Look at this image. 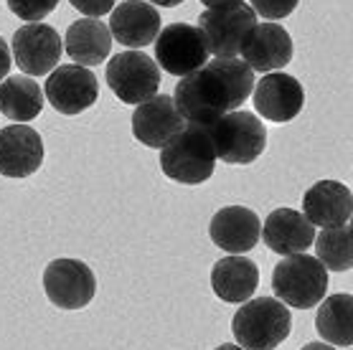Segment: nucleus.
I'll list each match as a JSON object with an SVG mask.
<instances>
[{
	"label": "nucleus",
	"mask_w": 353,
	"mask_h": 350,
	"mask_svg": "<svg viewBox=\"0 0 353 350\" xmlns=\"http://www.w3.org/2000/svg\"><path fill=\"white\" fill-rule=\"evenodd\" d=\"M43 92H46V99L54 110L66 114V117H77L97 102L99 84H97L94 74L84 66L64 64L48 74Z\"/></svg>",
	"instance_id": "nucleus-10"
},
{
	"label": "nucleus",
	"mask_w": 353,
	"mask_h": 350,
	"mask_svg": "<svg viewBox=\"0 0 353 350\" xmlns=\"http://www.w3.org/2000/svg\"><path fill=\"white\" fill-rule=\"evenodd\" d=\"M43 163V140L28 125H8L0 130V175L28 178Z\"/></svg>",
	"instance_id": "nucleus-16"
},
{
	"label": "nucleus",
	"mask_w": 353,
	"mask_h": 350,
	"mask_svg": "<svg viewBox=\"0 0 353 350\" xmlns=\"http://www.w3.org/2000/svg\"><path fill=\"white\" fill-rule=\"evenodd\" d=\"M206 8H216V6H226V3H241V0H201Z\"/></svg>",
	"instance_id": "nucleus-30"
},
{
	"label": "nucleus",
	"mask_w": 353,
	"mask_h": 350,
	"mask_svg": "<svg viewBox=\"0 0 353 350\" xmlns=\"http://www.w3.org/2000/svg\"><path fill=\"white\" fill-rule=\"evenodd\" d=\"M74 8L84 13V18H102L107 13H112L117 0H69Z\"/></svg>",
	"instance_id": "nucleus-27"
},
{
	"label": "nucleus",
	"mask_w": 353,
	"mask_h": 350,
	"mask_svg": "<svg viewBox=\"0 0 353 350\" xmlns=\"http://www.w3.org/2000/svg\"><path fill=\"white\" fill-rule=\"evenodd\" d=\"M262 223L259 216L247 206L219 208L209 223V236L226 254H247L259 244Z\"/></svg>",
	"instance_id": "nucleus-15"
},
{
	"label": "nucleus",
	"mask_w": 353,
	"mask_h": 350,
	"mask_svg": "<svg viewBox=\"0 0 353 350\" xmlns=\"http://www.w3.org/2000/svg\"><path fill=\"white\" fill-rule=\"evenodd\" d=\"M112 41L125 48H143L153 43L161 33V13L145 0H125L110 16Z\"/></svg>",
	"instance_id": "nucleus-17"
},
{
	"label": "nucleus",
	"mask_w": 353,
	"mask_h": 350,
	"mask_svg": "<svg viewBox=\"0 0 353 350\" xmlns=\"http://www.w3.org/2000/svg\"><path fill=\"white\" fill-rule=\"evenodd\" d=\"M216 350H244V348H239V345H232V342H226V345H219Z\"/></svg>",
	"instance_id": "nucleus-32"
},
{
	"label": "nucleus",
	"mask_w": 353,
	"mask_h": 350,
	"mask_svg": "<svg viewBox=\"0 0 353 350\" xmlns=\"http://www.w3.org/2000/svg\"><path fill=\"white\" fill-rule=\"evenodd\" d=\"M239 54L241 61L252 72H280L292 61L295 46L282 25L267 21V23H257L247 33Z\"/></svg>",
	"instance_id": "nucleus-12"
},
{
	"label": "nucleus",
	"mask_w": 353,
	"mask_h": 350,
	"mask_svg": "<svg viewBox=\"0 0 353 350\" xmlns=\"http://www.w3.org/2000/svg\"><path fill=\"white\" fill-rule=\"evenodd\" d=\"M209 137L216 152V160L229 165H249L265 152L267 130L257 114L234 110L209 125Z\"/></svg>",
	"instance_id": "nucleus-5"
},
{
	"label": "nucleus",
	"mask_w": 353,
	"mask_h": 350,
	"mask_svg": "<svg viewBox=\"0 0 353 350\" xmlns=\"http://www.w3.org/2000/svg\"><path fill=\"white\" fill-rule=\"evenodd\" d=\"M257 25V13L249 3H226L216 8H206L199 16L196 28L201 31L209 54L216 59H236L247 33Z\"/></svg>",
	"instance_id": "nucleus-6"
},
{
	"label": "nucleus",
	"mask_w": 353,
	"mask_h": 350,
	"mask_svg": "<svg viewBox=\"0 0 353 350\" xmlns=\"http://www.w3.org/2000/svg\"><path fill=\"white\" fill-rule=\"evenodd\" d=\"M292 318L274 297H254L241 305L232 320L234 340L244 350H274L288 340Z\"/></svg>",
	"instance_id": "nucleus-2"
},
{
	"label": "nucleus",
	"mask_w": 353,
	"mask_h": 350,
	"mask_svg": "<svg viewBox=\"0 0 353 350\" xmlns=\"http://www.w3.org/2000/svg\"><path fill=\"white\" fill-rule=\"evenodd\" d=\"M272 289L285 307L310 310L328 292V269L315 256L290 254L274 267Z\"/></svg>",
	"instance_id": "nucleus-4"
},
{
	"label": "nucleus",
	"mask_w": 353,
	"mask_h": 350,
	"mask_svg": "<svg viewBox=\"0 0 353 350\" xmlns=\"http://www.w3.org/2000/svg\"><path fill=\"white\" fill-rule=\"evenodd\" d=\"M105 76L112 94L125 104H143L161 89V66L155 59L130 48L110 59Z\"/></svg>",
	"instance_id": "nucleus-7"
},
{
	"label": "nucleus",
	"mask_w": 353,
	"mask_h": 350,
	"mask_svg": "<svg viewBox=\"0 0 353 350\" xmlns=\"http://www.w3.org/2000/svg\"><path fill=\"white\" fill-rule=\"evenodd\" d=\"M351 226H333L315 234V259L330 271H348L353 267Z\"/></svg>",
	"instance_id": "nucleus-24"
},
{
	"label": "nucleus",
	"mask_w": 353,
	"mask_h": 350,
	"mask_svg": "<svg viewBox=\"0 0 353 350\" xmlns=\"http://www.w3.org/2000/svg\"><path fill=\"white\" fill-rule=\"evenodd\" d=\"M61 36L57 28L46 23H26L13 33L10 54L16 56V64L23 74L41 76L51 74L61 59Z\"/></svg>",
	"instance_id": "nucleus-11"
},
{
	"label": "nucleus",
	"mask_w": 353,
	"mask_h": 350,
	"mask_svg": "<svg viewBox=\"0 0 353 350\" xmlns=\"http://www.w3.org/2000/svg\"><path fill=\"white\" fill-rule=\"evenodd\" d=\"M315 327L328 345L351 348L353 345V297L348 292L323 297Z\"/></svg>",
	"instance_id": "nucleus-23"
},
{
	"label": "nucleus",
	"mask_w": 353,
	"mask_h": 350,
	"mask_svg": "<svg viewBox=\"0 0 353 350\" xmlns=\"http://www.w3.org/2000/svg\"><path fill=\"white\" fill-rule=\"evenodd\" d=\"M57 6L59 0H8V8L26 23H41Z\"/></svg>",
	"instance_id": "nucleus-25"
},
{
	"label": "nucleus",
	"mask_w": 353,
	"mask_h": 350,
	"mask_svg": "<svg viewBox=\"0 0 353 350\" xmlns=\"http://www.w3.org/2000/svg\"><path fill=\"white\" fill-rule=\"evenodd\" d=\"M353 214V196L351 188L338 181H321L310 185L303 196V216L313 226L333 229L345 226Z\"/></svg>",
	"instance_id": "nucleus-19"
},
{
	"label": "nucleus",
	"mask_w": 353,
	"mask_h": 350,
	"mask_svg": "<svg viewBox=\"0 0 353 350\" xmlns=\"http://www.w3.org/2000/svg\"><path fill=\"white\" fill-rule=\"evenodd\" d=\"M10 64H13V59H10L8 41L0 36V81H3L10 74Z\"/></svg>",
	"instance_id": "nucleus-28"
},
{
	"label": "nucleus",
	"mask_w": 353,
	"mask_h": 350,
	"mask_svg": "<svg viewBox=\"0 0 353 350\" xmlns=\"http://www.w3.org/2000/svg\"><path fill=\"white\" fill-rule=\"evenodd\" d=\"M211 287L224 302H247L259 287V267L249 256L229 254L214 264Z\"/></svg>",
	"instance_id": "nucleus-20"
},
{
	"label": "nucleus",
	"mask_w": 353,
	"mask_h": 350,
	"mask_svg": "<svg viewBox=\"0 0 353 350\" xmlns=\"http://www.w3.org/2000/svg\"><path fill=\"white\" fill-rule=\"evenodd\" d=\"M43 110V94L39 81L31 76H8L0 81V114L18 125H28Z\"/></svg>",
	"instance_id": "nucleus-22"
},
{
	"label": "nucleus",
	"mask_w": 353,
	"mask_h": 350,
	"mask_svg": "<svg viewBox=\"0 0 353 350\" xmlns=\"http://www.w3.org/2000/svg\"><path fill=\"white\" fill-rule=\"evenodd\" d=\"M254 89V72L241 59H211L181 76L173 94L178 114L188 125L209 127L219 117L239 110Z\"/></svg>",
	"instance_id": "nucleus-1"
},
{
	"label": "nucleus",
	"mask_w": 353,
	"mask_h": 350,
	"mask_svg": "<svg viewBox=\"0 0 353 350\" xmlns=\"http://www.w3.org/2000/svg\"><path fill=\"white\" fill-rule=\"evenodd\" d=\"M300 6V0H252V10L267 21H280L292 16V10Z\"/></svg>",
	"instance_id": "nucleus-26"
},
{
	"label": "nucleus",
	"mask_w": 353,
	"mask_h": 350,
	"mask_svg": "<svg viewBox=\"0 0 353 350\" xmlns=\"http://www.w3.org/2000/svg\"><path fill=\"white\" fill-rule=\"evenodd\" d=\"M303 350H336L333 345H328V342H307Z\"/></svg>",
	"instance_id": "nucleus-31"
},
{
	"label": "nucleus",
	"mask_w": 353,
	"mask_h": 350,
	"mask_svg": "<svg viewBox=\"0 0 353 350\" xmlns=\"http://www.w3.org/2000/svg\"><path fill=\"white\" fill-rule=\"evenodd\" d=\"M209 61V48L191 23H170L155 39V64L173 76H188Z\"/></svg>",
	"instance_id": "nucleus-9"
},
{
	"label": "nucleus",
	"mask_w": 353,
	"mask_h": 350,
	"mask_svg": "<svg viewBox=\"0 0 353 350\" xmlns=\"http://www.w3.org/2000/svg\"><path fill=\"white\" fill-rule=\"evenodd\" d=\"M305 89L292 74L270 72L254 87V110L270 122H292L303 112Z\"/></svg>",
	"instance_id": "nucleus-13"
},
{
	"label": "nucleus",
	"mask_w": 353,
	"mask_h": 350,
	"mask_svg": "<svg viewBox=\"0 0 353 350\" xmlns=\"http://www.w3.org/2000/svg\"><path fill=\"white\" fill-rule=\"evenodd\" d=\"M66 54L79 66H99L112 51V33L99 18H79L69 25L64 39Z\"/></svg>",
	"instance_id": "nucleus-21"
},
{
	"label": "nucleus",
	"mask_w": 353,
	"mask_h": 350,
	"mask_svg": "<svg viewBox=\"0 0 353 350\" xmlns=\"http://www.w3.org/2000/svg\"><path fill=\"white\" fill-rule=\"evenodd\" d=\"M145 3H150V6H161V8H176V6H181L183 0H145Z\"/></svg>",
	"instance_id": "nucleus-29"
},
{
	"label": "nucleus",
	"mask_w": 353,
	"mask_h": 350,
	"mask_svg": "<svg viewBox=\"0 0 353 350\" xmlns=\"http://www.w3.org/2000/svg\"><path fill=\"white\" fill-rule=\"evenodd\" d=\"M43 289L51 305L61 310H84L97 295V277L89 264L61 256L54 259L43 271Z\"/></svg>",
	"instance_id": "nucleus-8"
},
{
	"label": "nucleus",
	"mask_w": 353,
	"mask_h": 350,
	"mask_svg": "<svg viewBox=\"0 0 353 350\" xmlns=\"http://www.w3.org/2000/svg\"><path fill=\"white\" fill-rule=\"evenodd\" d=\"M183 117L178 114L173 96L155 94L148 102L137 104L135 114H132V135L137 143L148 145V147H165L173 137L183 130Z\"/></svg>",
	"instance_id": "nucleus-14"
},
{
	"label": "nucleus",
	"mask_w": 353,
	"mask_h": 350,
	"mask_svg": "<svg viewBox=\"0 0 353 350\" xmlns=\"http://www.w3.org/2000/svg\"><path fill=\"white\" fill-rule=\"evenodd\" d=\"M161 167L176 183H206L216 167V152L211 145L209 130L185 122L183 130L165 147H161Z\"/></svg>",
	"instance_id": "nucleus-3"
},
{
	"label": "nucleus",
	"mask_w": 353,
	"mask_h": 350,
	"mask_svg": "<svg viewBox=\"0 0 353 350\" xmlns=\"http://www.w3.org/2000/svg\"><path fill=\"white\" fill-rule=\"evenodd\" d=\"M259 239L272 249L274 254H305L315 241V226L295 208H274L267 216Z\"/></svg>",
	"instance_id": "nucleus-18"
}]
</instances>
